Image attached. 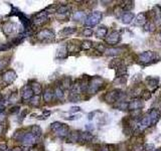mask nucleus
Here are the masks:
<instances>
[{"instance_id": "ea45409f", "label": "nucleus", "mask_w": 161, "mask_h": 151, "mask_svg": "<svg viewBox=\"0 0 161 151\" xmlns=\"http://www.w3.org/2000/svg\"><path fill=\"white\" fill-rule=\"evenodd\" d=\"M93 34V30H92V28H85L84 30H83V35L84 36H91Z\"/></svg>"}, {"instance_id": "f3484780", "label": "nucleus", "mask_w": 161, "mask_h": 151, "mask_svg": "<svg viewBox=\"0 0 161 151\" xmlns=\"http://www.w3.org/2000/svg\"><path fill=\"white\" fill-rule=\"evenodd\" d=\"M123 51L122 49H120V47H111V49H106L105 53L107 55H117L121 54Z\"/></svg>"}, {"instance_id": "423d86ee", "label": "nucleus", "mask_w": 161, "mask_h": 151, "mask_svg": "<svg viewBox=\"0 0 161 151\" xmlns=\"http://www.w3.org/2000/svg\"><path fill=\"white\" fill-rule=\"evenodd\" d=\"M123 97V92L121 90H114L106 95V102L114 103V102H121Z\"/></svg>"}, {"instance_id": "6e6552de", "label": "nucleus", "mask_w": 161, "mask_h": 151, "mask_svg": "<svg viewBox=\"0 0 161 151\" xmlns=\"http://www.w3.org/2000/svg\"><path fill=\"white\" fill-rule=\"evenodd\" d=\"M17 79V74L13 70H8L2 75V80L5 84L10 85Z\"/></svg>"}, {"instance_id": "cd10ccee", "label": "nucleus", "mask_w": 161, "mask_h": 151, "mask_svg": "<svg viewBox=\"0 0 161 151\" xmlns=\"http://www.w3.org/2000/svg\"><path fill=\"white\" fill-rule=\"evenodd\" d=\"M79 138H80V133L79 132H71L67 136V141L70 142H77L79 141Z\"/></svg>"}, {"instance_id": "dca6fc26", "label": "nucleus", "mask_w": 161, "mask_h": 151, "mask_svg": "<svg viewBox=\"0 0 161 151\" xmlns=\"http://www.w3.org/2000/svg\"><path fill=\"white\" fill-rule=\"evenodd\" d=\"M53 95H54V92L50 88L45 89L44 92V100L45 102H50V101L53 100Z\"/></svg>"}, {"instance_id": "864d4df0", "label": "nucleus", "mask_w": 161, "mask_h": 151, "mask_svg": "<svg viewBox=\"0 0 161 151\" xmlns=\"http://www.w3.org/2000/svg\"><path fill=\"white\" fill-rule=\"evenodd\" d=\"M11 151H22V148H20V147H14Z\"/></svg>"}, {"instance_id": "a211bd4d", "label": "nucleus", "mask_w": 161, "mask_h": 151, "mask_svg": "<svg viewBox=\"0 0 161 151\" xmlns=\"http://www.w3.org/2000/svg\"><path fill=\"white\" fill-rule=\"evenodd\" d=\"M30 87L33 91V93H34L35 96H39L42 92V88H41V85L36 83V82H33V83L30 85Z\"/></svg>"}, {"instance_id": "c9c22d12", "label": "nucleus", "mask_w": 161, "mask_h": 151, "mask_svg": "<svg viewBox=\"0 0 161 151\" xmlns=\"http://www.w3.org/2000/svg\"><path fill=\"white\" fill-rule=\"evenodd\" d=\"M62 125L63 124L61 122H53V123H52V125H50V129H52L53 132H56L57 130H58V129L62 126Z\"/></svg>"}, {"instance_id": "7c9ffc66", "label": "nucleus", "mask_w": 161, "mask_h": 151, "mask_svg": "<svg viewBox=\"0 0 161 151\" xmlns=\"http://www.w3.org/2000/svg\"><path fill=\"white\" fill-rule=\"evenodd\" d=\"M75 31H76V27H66L61 31V34L67 36V35H70V34H73Z\"/></svg>"}, {"instance_id": "9b49d317", "label": "nucleus", "mask_w": 161, "mask_h": 151, "mask_svg": "<svg viewBox=\"0 0 161 151\" xmlns=\"http://www.w3.org/2000/svg\"><path fill=\"white\" fill-rule=\"evenodd\" d=\"M33 95H34V93H33V91L31 89V87L29 85H26L25 87L22 88V91H21V96H22V99L23 100H31Z\"/></svg>"}, {"instance_id": "5fc2aeb1", "label": "nucleus", "mask_w": 161, "mask_h": 151, "mask_svg": "<svg viewBox=\"0 0 161 151\" xmlns=\"http://www.w3.org/2000/svg\"><path fill=\"white\" fill-rule=\"evenodd\" d=\"M4 119H5V117H4V115L1 113V114H0V121H2V120H4Z\"/></svg>"}, {"instance_id": "6ab92c4d", "label": "nucleus", "mask_w": 161, "mask_h": 151, "mask_svg": "<svg viewBox=\"0 0 161 151\" xmlns=\"http://www.w3.org/2000/svg\"><path fill=\"white\" fill-rule=\"evenodd\" d=\"M61 85H62V89H70L71 86V79L70 77H65L61 82Z\"/></svg>"}, {"instance_id": "f257e3e1", "label": "nucleus", "mask_w": 161, "mask_h": 151, "mask_svg": "<svg viewBox=\"0 0 161 151\" xmlns=\"http://www.w3.org/2000/svg\"><path fill=\"white\" fill-rule=\"evenodd\" d=\"M105 87V81L101 77H93L89 82L88 92L90 94H96Z\"/></svg>"}, {"instance_id": "58836bf2", "label": "nucleus", "mask_w": 161, "mask_h": 151, "mask_svg": "<svg viewBox=\"0 0 161 151\" xmlns=\"http://www.w3.org/2000/svg\"><path fill=\"white\" fill-rule=\"evenodd\" d=\"M30 104L32 106H39V96H33L30 100Z\"/></svg>"}, {"instance_id": "3c124183", "label": "nucleus", "mask_w": 161, "mask_h": 151, "mask_svg": "<svg viewBox=\"0 0 161 151\" xmlns=\"http://www.w3.org/2000/svg\"><path fill=\"white\" fill-rule=\"evenodd\" d=\"M99 151H110L109 148L107 147V146H103V147H101Z\"/></svg>"}, {"instance_id": "b1692460", "label": "nucleus", "mask_w": 161, "mask_h": 151, "mask_svg": "<svg viewBox=\"0 0 161 151\" xmlns=\"http://www.w3.org/2000/svg\"><path fill=\"white\" fill-rule=\"evenodd\" d=\"M107 32H108V29L104 27V26H101L97 29V32H96V35L97 37H100V38H104L106 35H107Z\"/></svg>"}, {"instance_id": "4be33fe9", "label": "nucleus", "mask_w": 161, "mask_h": 151, "mask_svg": "<svg viewBox=\"0 0 161 151\" xmlns=\"http://www.w3.org/2000/svg\"><path fill=\"white\" fill-rule=\"evenodd\" d=\"M73 18H74V20L82 21V20H86L87 17H86V14H85L83 11H77V12H75L74 13Z\"/></svg>"}, {"instance_id": "bb28decb", "label": "nucleus", "mask_w": 161, "mask_h": 151, "mask_svg": "<svg viewBox=\"0 0 161 151\" xmlns=\"http://www.w3.org/2000/svg\"><path fill=\"white\" fill-rule=\"evenodd\" d=\"M141 125L143 127H149L152 125V122H151V119L149 117V115H145L144 117L141 119Z\"/></svg>"}, {"instance_id": "603ef678", "label": "nucleus", "mask_w": 161, "mask_h": 151, "mask_svg": "<svg viewBox=\"0 0 161 151\" xmlns=\"http://www.w3.org/2000/svg\"><path fill=\"white\" fill-rule=\"evenodd\" d=\"M3 131H4V126H3V125H2L1 123H0V135L2 134Z\"/></svg>"}, {"instance_id": "8fccbe9b", "label": "nucleus", "mask_w": 161, "mask_h": 151, "mask_svg": "<svg viewBox=\"0 0 161 151\" xmlns=\"http://www.w3.org/2000/svg\"><path fill=\"white\" fill-rule=\"evenodd\" d=\"M78 111H80L79 107H74V108H71V113H73V112H78Z\"/></svg>"}, {"instance_id": "a19ab883", "label": "nucleus", "mask_w": 161, "mask_h": 151, "mask_svg": "<svg viewBox=\"0 0 161 151\" xmlns=\"http://www.w3.org/2000/svg\"><path fill=\"white\" fill-rule=\"evenodd\" d=\"M11 45L10 44H5V45H0V51H2V50H6L8 49H10Z\"/></svg>"}, {"instance_id": "4c0bfd02", "label": "nucleus", "mask_w": 161, "mask_h": 151, "mask_svg": "<svg viewBox=\"0 0 161 151\" xmlns=\"http://www.w3.org/2000/svg\"><path fill=\"white\" fill-rule=\"evenodd\" d=\"M70 100L71 102H79L80 100V97L79 94H70Z\"/></svg>"}, {"instance_id": "f8f14e48", "label": "nucleus", "mask_w": 161, "mask_h": 151, "mask_svg": "<svg viewBox=\"0 0 161 151\" xmlns=\"http://www.w3.org/2000/svg\"><path fill=\"white\" fill-rule=\"evenodd\" d=\"M16 24L13 22H10V21H7L2 25V31L4 32L5 35H9V34L13 33L15 31Z\"/></svg>"}, {"instance_id": "6e6d98bb", "label": "nucleus", "mask_w": 161, "mask_h": 151, "mask_svg": "<svg viewBox=\"0 0 161 151\" xmlns=\"http://www.w3.org/2000/svg\"><path fill=\"white\" fill-rule=\"evenodd\" d=\"M3 67H4V64L2 63V60H0V70L3 68Z\"/></svg>"}, {"instance_id": "c85d7f7f", "label": "nucleus", "mask_w": 161, "mask_h": 151, "mask_svg": "<svg viewBox=\"0 0 161 151\" xmlns=\"http://www.w3.org/2000/svg\"><path fill=\"white\" fill-rule=\"evenodd\" d=\"M123 64V63H122V60L120 59H113L111 63H110V64H109V67H110V68H119L120 66H122Z\"/></svg>"}, {"instance_id": "13d9d810", "label": "nucleus", "mask_w": 161, "mask_h": 151, "mask_svg": "<svg viewBox=\"0 0 161 151\" xmlns=\"http://www.w3.org/2000/svg\"><path fill=\"white\" fill-rule=\"evenodd\" d=\"M0 100H1V97H0Z\"/></svg>"}, {"instance_id": "09e8293b", "label": "nucleus", "mask_w": 161, "mask_h": 151, "mask_svg": "<svg viewBox=\"0 0 161 151\" xmlns=\"http://www.w3.org/2000/svg\"><path fill=\"white\" fill-rule=\"evenodd\" d=\"M26 113H27V111H26V110H25L24 112H22V114L20 115V119H19V121H21L23 118H25V115H26Z\"/></svg>"}, {"instance_id": "c03bdc74", "label": "nucleus", "mask_w": 161, "mask_h": 151, "mask_svg": "<svg viewBox=\"0 0 161 151\" xmlns=\"http://www.w3.org/2000/svg\"><path fill=\"white\" fill-rule=\"evenodd\" d=\"M4 108H5V105H4V100H0V114L4 111Z\"/></svg>"}, {"instance_id": "aec40b11", "label": "nucleus", "mask_w": 161, "mask_h": 151, "mask_svg": "<svg viewBox=\"0 0 161 151\" xmlns=\"http://www.w3.org/2000/svg\"><path fill=\"white\" fill-rule=\"evenodd\" d=\"M92 134L89 132H83V133H80V138H79V141L80 142H88V141H91L92 140Z\"/></svg>"}, {"instance_id": "0eeeda50", "label": "nucleus", "mask_w": 161, "mask_h": 151, "mask_svg": "<svg viewBox=\"0 0 161 151\" xmlns=\"http://www.w3.org/2000/svg\"><path fill=\"white\" fill-rule=\"evenodd\" d=\"M48 19V12L45 10L44 11H40L39 13H36L33 15L32 17V22L33 24L35 25H42L44 23H45L46 21Z\"/></svg>"}, {"instance_id": "72a5a7b5", "label": "nucleus", "mask_w": 161, "mask_h": 151, "mask_svg": "<svg viewBox=\"0 0 161 151\" xmlns=\"http://www.w3.org/2000/svg\"><path fill=\"white\" fill-rule=\"evenodd\" d=\"M54 95H56V97L58 99H62L63 96H65V94H63V91L61 87H57L56 90H54Z\"/></svg>"}, {"instance_id": "c756f323", "label": "nucleus", "mask_w": 161, "mask_h": 151, "mask_svg": "<svg viewBox=\"0 0 161 151\" xmlns=\"http://www.w3.org/2000/svg\"><path fill=\"white\" fill-rule=\"evenodd\" d=\"M115 108H117L118 110H127L129 109V103L128 102H118L115 105Z\"/></svg>"}, {"instance_id": "2eb2a0df", "label": "nucleus", "mask_w": 161, "mask_h": 151, "mask_svg": "<svg viewBox=\"0 0 161 151\" xmlns=\"http://www.w3.org/2000/svg\"><path fill=\"white\" fill-rule=\"evenodd\" d=\"M134 18V14L132 13V12H130V11H126L124 12V13L122 14V17H121V19H122V22H124V23H130L131 21L133 20Z\"/></svg>"}, {"instance_id": "bf43d9fd", "label": "nucleus", "mask_w": 161, "mask_h": 151, "mask_svg": "<svg viewBox=\"0 0 161 151\" xmlns=\"http://www.w3.org/2000/svg\"><path fill=\"white\" fill-rule=\"evenodd\" d=\"M10 151H11V150H10Z\"/></svg>"}, {"instance_id": "a18cd8bd", "label": "nucleus", "mask_w": 161, "mask_h": 151, "mask_svg": "<svg viewBox=\"0 0 161 151\" xmlns=\"http://www.w3.org/2000/svg\"><path fill=\"white\" fill-rule=\"evenodd\" d=\"M50 115V111H44V113H42L41 115V119H45V118H48V116Z\"/></svg>"}, {"instance_id": "a878e982", "label": "nucleus", "mask_w": 161, "mask_h": 151, "mask_svg": "<svg viewBox=\"0 0 161 151\" xmlns=\"http://www.w3.org/2000/svg\"><path fill=\"white\" fill-rule=\"evenodd\" d=\"M67 47L62 46L57 51V57L58 59H63V58L67 57Z\"/></svg>"}, {"instance_id": "f704fd0d", "label": "nucleus", "mask_w": 161, "mask_h": 151, "mask_svg": "<svg viewBox=\"0 0 161 151\" xmlns=\"http://www.w3.org/2000/svg\"><path fill=\"white\" fill-rule=\"evenodd\" d=\"M158 84V79H154V78H149L147 79V85L149 87H156Z\"/></svg>"}, {"instance_id": "1a4fd4ad", "label": "nucleus", "mask_w": 161, "mask_h": 151, "mask_svg": "<svg viewBox=\"0 0 161 151\" xmlns=\"http://www.w3.org/2000/svg\"><path fill=\"white\" fill-rule=\"evenodd\" d=\"M120 38H121V36H120L119 32L112 31L109 33V35H107V37H106V42L110 45H115L120 41Z\"/></svg>"}, {"instance_id": "ddd939ff", "label": "nucleus", "mask_w": 161, "mask_h": 151, "mask_svg": "<svg viewBox=\"0 0 161 151\" xmlns=\"http://www.w3.org/2000/svg\"><path fill=\"white\" fill-rule=\"evenodd\" d=\"M148 115H149V117L151 119L152 125L156 124L160 119V112L157 109H151L149 111V113H148Z\"/></svg>"}, {"instance_id": "393cba45", "label": "nucleus", "mask_w": 161, "mask_h": 151, "mask_svg": "<svg viewBox=\"0 0 161 151\" xmlns=\"http://www.w3.org/2000/svg\"><path fill=\"white\" fill-rule=\"evenodd\" d=\"M31 133L36 138H39L42 134V130L39 126H37V125H33V126L31 127Z\"/></svg>"}, {"instance_id": "5701e85b", "label": "nucleus", "mask_w": 161, "mask_h": 151, "mask_svg": "<svg viewBox=\"0 0 161 151\" xmlns=\"http://www.w3.org/2000/svg\"><path fill=\"white\" fill-rule=\"evenodd\" d=\"M127 75V68L124 64H122L119 68L116 70V77L117 78H122L123 76H126Z\"/></svg>"}, {"instance_id": "9d476101", "label": "nucleus", "mask_w": 161, "mask_h": 151, "mask_svg": "<svg viewBox=\"0 0 161 151\" xmlns=\"http://www.w3.org/2000/svg\"><path fill=\"white\" fill-rule=\"evenodd\" d=\"M144 103L139 98H135L131 102H129V110L131 111H139L142 109Z\"/></svg>"}, {"instance_id": "20e7f679", "label": "nucleus", "mask_w": 161, "mask_h": 151, "mask_svg": "<svg viewBox=\"0 0 161 151\" xmlns=\"http://www.w3.org/2000/svg\"><path fill=\"white\" fill-rule=\"evenodd\" d=\"M156 59V54L153 51H144V53L140 54L138 57V60L139 63L142 64H149L152 62H154V59Z\"/></svg>"}, {"instance_id": "4d7b16f0", "label": "nucleus", "mask_w": 161, "mask_h": 151, "mask_svg": "<svg viewBox=\"0 0 161 151\" xmlns=\"http://www.w3.org/2000/svg\"><path fill=\"white\" fill-rule=\"evenodd\" d=\"M155 151H161L160 149H157V150H155Z\"/></svg>"}, {"instance_id": "412c9836", "label": "nucleus", "mask_w": 161, "mask_h": 151, "mask_svg": "<svg viewBox=\"0 0 161 151\" xmlns=\"http://www.w3.org/2000/svg\"><path fill=\"white\" fill-rule=\"evenodd\" d=\"M146 21H147V18H146V14L145 13H139L136 17V24L138 25H144L146 24Z\"/></svg>"}, {"instance_id": "39448f33", "label": "nucleus", "mask_w": 161, "mask_h": 151, "mask_svg": "<svg viewBox=\"0 0 161 151\" xmlns=\"http://www.w3.org/2000/svg\"><path fill=\"white\" fill-rule=\"evenodd\" d=\"M36 38L40 41L48 42L54 40V33L50 29H42L36 34Z\"/></svg>"}, {"instance_id": "4468645a", "label": "nucleus", "mask_w": 161, "mask_h": 151, "mask_svg": "<svg viewBox=\"0 0 161 151\" xmlns=\"http://www.w3.org/2000/svg\"><path fill=\"white\" fill-rule=\"evenodd\" d=\"M69 131H70V129H69V127L67 126V125H65L63 124L62 126L58 129V130H57L56 131V134L58 136V137H66V136H69Z\"/></svg>"}, {"instance_id": "79ce46f5", "label": "nucleus", "mask_w": 161, "mask_h": 151, "mask_svg": "<svg viewBox=\"0 0 161 151\" xmlns=\"http://www.w3.org/2000/svg\"><path fill=\"white\" fill-rule=\"evenodd\" d=\"M96 49L97 50H99V53H101V51H105L106 49H105V46L102 45V44H96Z\"/></svg>"}, {"instance_id": "de8ad7c7", "label": "nucleus", "mask_w": 161, "mask_h": 151, "mask_svg": "<svg viewBox=\"0 0 161 151\" xmlns=\"http://www.w3.org/2000/svg\"><path fill=\"white\" fill-rule=\"evenodd\" d=\"M7 149L6 144H0V151H5Z\"/></svg>"}, {"instance_id": "e433bc0d", "label": "nucleus", "mask_w": 161, "mask_h": 151, "mask_svg": "<svg viewBox=\"0 0 161 151\" xmlns=\"http://www.w3.org/2000/svg\"><path fill=\"white\" fill-rule=\"evenodd\" d=\"M141 97H142L143 100H149V99L151 98V93H150V91H148V90H144V91H142Z\"/></svg>"}, {"instance_id": "37998d69", "label": "nucleus", "mask_w": 161, "mask_h": 151, "mask_svg": "<svg viewBox=\"0 0 161 151\" xmlns=\"http://www.w3.org/2000/svg\"><path fill=\"white\" fill-rule=\"evenodd\" d=\"M16 99H17V94H16V93H12V95L9 97V99H8V100H9V102H14V100H16Z\"/></svg>"}, {"instance_id": "7ed1b4c3", "label": "nucleus", "mask_w": 161, "mask_h": 151, "mask_svg": "<svg viewBox=\"0 0 161 151\" xmlns=\"http://www.w3.org/2000/svg\"><path fill=\"white\" fill-rule=\"evenodd\" d=\"M102 17H103V13H102L101 11H94L87 17L85 23H86V25H88V26H94V25L98 24L100 22Z\"/></svg>"}, {"instance_id": "2f4dec72", "label": "nucleus", "mask_w": 161, "mask_h": 151, "mask_svg": "<svg viewBox=\"0 0 161 151\" xmlns=\"http://www.w3.org/2000/svg\"><path fill=\"white\" fill-rule=\"evenodd\" d=\"M92 46H93V42L91 40H84L82 42V45H80V47H82V49L85 50H90Z\"/></svg>"}, {"instance_id": "49530a36", "label": "nucleus", "mask_w": 161, "mask_h": 151, "mask_svg": "<svg viewBox=\"0 0 161 151\" xmlns=\"http://www.w3.org/2000/svg\"><path fill=\"white\" fill-rule=\"evenodd\" d=\"M17 113V112H19V107H13L12 108V110H10V113Z\"/></svg>"}, {"instance_id": "473e14b6", "label": "nucleus", "mask_w": 161, "mask_h": 151, "mask_svg": "<svg viewBox=\"0 0 161 151\" xmlns=\"http://www.w3.org/2000/svg\"><path fill=\"white\" fill-rule=\"evenodd\" d=\"M58 14H67L69 12V7L67 5H61L60 7L57 9Z\"/></svg>"}, {"instance_id": "f03ea898", "label": "nucleus", "mask_w": 161, "mask_h": 151, "mask_svg": "<svg viewBox=\"0 0 161 151\" xmlns=\"http://www.w3.org/2000/svg\"><path fill=\"white\" fill-rule=\"evenodd\" d=\"M17 140L21 141L25 146H31V145H34L37 141V138L32 134L31 132L29 133H23L21 134L19 137L16 138Z\"/></svg>"}]
</instances>
